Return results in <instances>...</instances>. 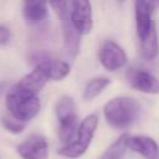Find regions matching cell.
<instances>
[{
  "label": "cell",
  "mask_w": 159,
  "mask_h": 159,
  "mask_svg": "<svg viewBox=\"0 0 159 159\" xmlns=\"http://www.w3.org/2000/svg\"><path fill=\"white\" fill-rule=\"evenodd\" d=\"M39 63L42 66L47 78L51 80V81H61L65 77H67V75L70 73V66L65 61L42 60Z\"/></svg>",
  "instance_id": "cell-13"
},
{
  "label": "cell",
  "mask_w": 159,
  "mask_h": 159,
  "mask_svg": "<svg viewBox=\"0 0 159 159\" xmlns=\"http://www.w3.org/2000/svg\"><path fill=\"white\" fill-rule=\"evenodd\" d=\"M159 5L157 1H143L138 0L134 2L135 7V29L139 41L145 40L149 35L155 32V24L153 14L155 7Z\"/></svg>",
  "instance_id": "cell-5"
},
{
  "label": "cell",
  "mask_w": 159,
  "mask_h": 159,
  "mask_svg": "<svg viewBox=\"0 0 159 159\" xmlns=\"http://www.w3.org/2000/svg\"><path fill=\"white\" fill-rule=\"evenodd\" d=\"M127 133L122 134L118 139H116L104 152L103 154L98 158V159H120L123 157V154L127 150V145H125V139H127Z\"/></svg>",
  "instance_id": "cell-16"
},
{
  "label": "cell",
  "mask_w": 159,
  "mask_h": 159,
  "mask_svg": "<svg viewBox=\"0 0 159 159\" xmlns=\"http://www.w3.org/2000/svg\"><path fill=\"white\" fill-rule=\"evenodd\" d=\"M97 125H98V116L96 113L87 116L81 122V124H78L75 138L70 143H67L62 148H60L58 154L62 157H66V158L81 157L89 147L92 138L94 135V132L97 129Z\"/></svg>",
  "instance_id": "cell-3"
},
{
  "label": "cell",
  "mask_w": 159,
  "mask_h": 159,
  "mask_svg": "<svg viewBox=\"0 0 159 159\" xmlns=\"http://www.w3.org/2000/svg\"><path fill=\"white\" fill-rule=\"evenodd\" d=\"M2 125L5 127L6 130H9L10 133H14V134L21 133L25 129V123L15 119L10 114H6L2 117Z\"/></svg>",
  "instance_id": "cell-17"
},
{
  "label": "cell",
  "mask_w": 159,
  "mask_h": 159,
  "mask_svg": "<svg viewBox=\"0 0 159 159\" xmlns=\"http://www.w3.org/2000/svg\"><path fill=\"white\" fill-rule=\"evenodd\" d=\"M138 102L129 97H116L104 104L103 114L107 123L113 128H128L139 117Z\"/></svg>",
  "instance_id": "cell-1"
},
{
  "label": "cell",
  "mask_w": 159,
  "mask_h": 159,
  "mask_svg": "<svg viewBox=\"0 0 159 159\" xmlns=\"http://www.w3.org/2000/svg\"><path fill=\"white\" fill-rule=\"evenodd\" d=\"M16 150L22 159H47L48 155L46 138L37 134L30 135L24 142H21Z\"/></svg>",
  "instance_id": "cell-8"
},
{
  "label": "cell",
  "mask_w": 159,
  "mask_h": 159,
  "mask_svg": "<svg viewBox=\"0 0 159 159\" xmlns=\"http://www.w3.org/2000/svg\"><path fill=\"white\" fill-rule=\"evenodd\" d=\"M48 81L42 66L40 63L36 65V67L27 73L25 77H22L14 87H16L17 89L32 94V96H37V93L42 89V87L46 84V82Z\"/></svg>",
  "instance_id": "cell-11"
},
{
  "label": "cell",
  "mask_w": 159,
  "mask_h": 159,
  "mask_svg": "<svg viewBox=\"0 0 159 159\" xmlns=\"http://www.w3.org/2000/svg\"><path fill=\"white\" fill-rule=\"evenodd\" d=\"M99 61L106 70L116 71L127 63V55L114 41H106L99 50Z\"/></svg>",
  "instance_id": "cell-7"
},
{
  "label": "cell",
  "mask_w": 159,
  "mask_h": 159,
  "mask_svg": "<svg viewBox=\"0 0 159 159\" xmlns=\"http://www.w3.org/2000/svg\"><path fill=\"white\" fill-rule=\"evenodd\" d=\"M61 19L63 32V48L70 58H75L80 52L81 35L75 30L70 20V1H56L50 4Z\"/></svg>",
  "instance_id": "cell-4"
},
{
  "label": "cell",
  "mask_w": 159,
  "mask_h": 159,
  "mask_svg": "<svg viewBox=\"0 0 159 159\" xmlns=\"http://www.w3.org/2000/svg\"><path fill=\"white\" fill-rule=\"evenodd\" d=\"M47 4L43 1H26L22 5V14L27 24L37 25L47 17Z\"/></svg>",
  "instance_id": "cell-12"
},
{
  "label": "cell",
  "mask_w": 159,
  "mask_h": 159,
  "mask_svg": "<svg viewBox=\"0 0 159 159\" xmlns=\"http://www.w3.org/2000/svg\"><path fill=\"white\" fill-rule=\"evenodd\" d=\"M55 112H56L58 123L71 120V119H77L76 104H75L73 98L70 96H62L58 98L55 106Z\"/></svg>",
  "instance_id": "cell-14"
},
{
  "label": "cell",
  "mask_w": 159,
  "mask_h": 159,
  "mask_svg": "<svg viewBox=\"0 0 159 159\" xmlns=\"http://www.w3.org/2000/svg\"><path fill=\"white\" fill-rule=\"evenodd\" d=\"M70 20L80 35H87L93 26L92 6L87 0L70 1Z\"/></svg>",
  "instance_id": "cell-6"
},
{
  "label": "cell",
  "mask_w": 159,
  "mask_h": 159,
  "mask_svg": "<svg viewBox=\"0 0 159 159\" xmlns=\"http://www.w3.org/2000/svg\"><path fill=\"white\" fill-rule=\"evenodd\" d=\"M109 82H111L109 78L103 77V76H98V77L89 80L83 91V99L91 101V99L96 98L109 84Z\"/></svg>",
  "instance_id": "cell-15"
},
{
  "label": "cell",
  "mask_w": 159,
  "mask_h": 159,
  "mask_svg": "<svg viewBox=\"0 0 159 159\" xmlns=\"http://www.w3.org/2000/svg\"><path fill=\"white\" fill-rule=\"evenodd\" d=\"M10 40V30L5 25H0V45H6Z\"/></svg>",
  "instance_id": "cell-18"
},
{
  "label": "cell",
  "mask_w": 159,
  "mask_h": 159,
  "mask_svg": "<svg viewBox=\"0 0 159 159\" xmlns=\"http://www.w3.org/2000/svg\"><path fill=\"white\" fill-rule=\"evenodd\" d=\"M127 148L140 154L145 159H158L159 158V145L157 142L148 135H127L125 139Z\"/></svg>",
  "instance_id": "cell-9"
},
{
  "label": "cell",
  "mask_w": 159,
  "mask_h": 159,
  "mask_svg": "<svg viewBox=\"0 0 159 159\" xmlns=\"http://www.w3.org/2000/svg\"><path fill=\"white\" fill-rule=\"evenodd\" d=\"M128 81L130 86L140 92L158 94L159 93V80L152 73L143 70H130L128 72Z\"/></svg>",
  "instance_id": "cell-10"
},
{
  "label": "cell",
  "mask_w": 159,
  "mask_h": 159,
  "mask_svg": "<svg viewBox=\"0 0 159 159\" xmlns=\"http://www.w3.org/2000/svg\"><path fill=\"white\" fill-rule=\"evenodd\" d=\"M6 107L9 114L26 124L40 111V99L37 96L25 93L12 87L6 94Z\"/></svg>",
  "instance_id": "cell-2"
}]
</instances>
